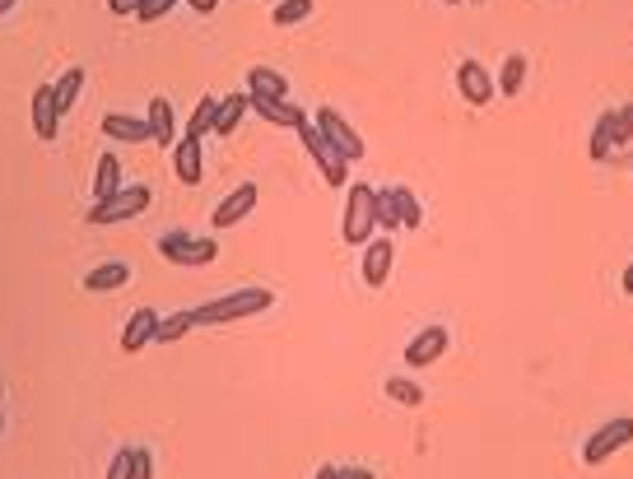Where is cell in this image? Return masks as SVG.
<instances>
[{
    "instance_id": "obj_36",
    "label": "cell",
    "mask_w": 633,
    "mask_h": 479,
    "mask_svg": "<svg viewBox=\"0 0 633 479\" xmlns=\"http://www.w3.org/2000/svg\"><path fill=\"white\" fill-rule=\"evenodd\" d=\"M336 479H373L368 466H336Z\"/></svg>"
},
{
    "instance_id": "obj_23",
    "label": "cell",
    "mask_w": 633,
    "mask_h": 479,
    "mask_svg": "<svg viewBox=\"0 0 633 479\" xmlns=\"http://www.w3.org/2000/svg\"><path fill=\"white\" fill-rule=\"evenodd\" d=\"M522 80H526V56L522 52H508L503 56V70H499V94L512 98V94H522Z\"/></svg>"
},
{
    "instance_id": "obj_13",
    "label": "cell",
    "mask_w": 633,
    "mask_h": 479,
    "mask_svg": "<svg viewBox=\"0 0 633 479\" xmlns=\"http://www.w3.org/2000/svg\"><path fill=\"white\" fill-rule=\"evenodd\" d=\"M154 335H159V312L154 307H135L122 331V354H140L145 345H154Z\"/></svg>"
},
{
    "instance_id": "obj_3",
    "label": "cell",
    "mask_w": 633,
    "mask_h": 479,
    "mask_svg": "<svg viewBox=\"0 0 633 479\" xmlns=\"http://www.w3.org/2000/svg\"><path fill=\"white\" fill-rule=\"evenodd\" d=\"M298 131V140H303V149L312 154V163L322 168V177H326V187H350V159L340 154L331 140H326L322 131H317V121H303V126H294Z\"/></svg>"
},
{
    "instance_id": "obj_42",
    "label": "cell",
    "mask_w": 633,
    "mask_h": 479,
    "mask_svg": "<svg viewBox=\"0 0 633 479\" xmlns=\"http://www.w3.org/2000/svg\"><path fill=\"white\" fill-rule=\"evenodd\" d=\"M0 396H5V391H0Z\"/></svg>"
},
{
    "instance_id": "obj_10",
    "label": "cell",
    "mask_w": 633,
    "mask_h": 479,
    "mask_svg": "<svg viewBox=\"0 0 633 479\" xmlns=\"http://www.w3.org/2000/svg\"><path fill=\"white\" fill-rule=\"evenodd\" d=\"M447 354V326H424V331L405 345V363L410 368H429V363H438Z\"/></svg>"
},
{
    "instance_id": "obj_38",
    "label": "cell",
    "mask_w": 633,
    "mask_h": 479,
    "mask_svg": "<svg viewBox=\"0 0 633 479\" xmlns=\"http://www.w3.org/2000/svg\"><path fill=\"white\" fill-rule=\"evenodd\" d=\"M620 284H624V293H633V261H629V270H624V280H620Z\"/></svg>"
},
{
    "instance_id": "obj_43",
    "label": "cell",
    "mask_w": 633,
    "mask_h": 479,
    "mask_svg": "<svg viewBox=\"0 0 633 479\" xmlns=\"http://www.w3.org/2000/svg\"><path fill=\"white\" fill-rule=\"evenodd\" d=\"M475 5H480V0H475Z\"/></svg>"
},
{
    "instance_id": "obj_26",
    "label": "cell",
    "mask_w": 633,
    "mask_h": 479,
    "mask_svg": "<svg viewBox=\"0 0 633 479\" xmlns=\"http://www.w3.org/2000/svg\"><path fill=\"white\" fill-rule=\"evenodd\" d=\"M373 214H378V228L387 233V238L401 228V210H396V196H391V187L373 191Z\"/></svg>"
},
{
    "instance_id": "obj_33",
    "label": "cell",
    "mask_w": 633,
    "mask_h": 479,
    "mask_svg": "<svg viewBox=\"0 0 633 479\" xmlns=\"http://www.w3.org/2000/svg\"><path fill=\"white\" fill-rule=\"evenodd\" d=\"M108 479H135V466H131V447H122V452L112 456Z\"/></svg>"
},
{
    "instance_id": "obj_5",
    "label": "cell",
    "mask_w": 633,
    "mask_h": 479,
    "mask_svg": "<svg viewBox=\"0 0 633 479\" xmlns=\"http://www.w3.org/2000/svg\"><path fill=\"white\" fill-rule=\"evenodd\" d=\"M149 200H154V191L145 187V182H131V187H122L117 196L108 200H94L89 205V224H126V219H135V214L149 210Z\"/></svg>"
},
{
    "instance_id": "obj_19",
    "label": "cell",
    "mask_w": 633,
    "mask_h": 479,
    "mask_svg": "<svg viewBox=\"0 0 633 479\" xmlns=\"http://www.w3.org/2000/svg\"><path fill=\"white\" fill-rule=\"evenodd\" d=\"M247 112H252V94H229L224 103H219V112H215V131H210V135H233L238 126H243Z\"/></svg>"
},
{
    "instance_id": "obj_15",
    "label": "cell",
    "mask_w": 633,
    "mask_h": 479,
    "mask_svg": "<svg viewBox=\"0 0 633 479\" xmlns=\"http://www.w3.org/2000/svg\"><path fill=\"white\" fill-rule=\"evenodd\" d=\"M145 121H149V135H154V145H163V149H173L182 135H177V117H173V103L168 98H154L149 103V112H145Z\"/></svg>"
},
{
    "instance_id": "obj_18",
    "label": "cell",
    "mask_w": 633,
    "mask_h": 479,
    "mask_svg": "<svg viewBox=\"0 0 633 479\" xmlns=\"http://www.w3.org/2000/svg\"><path fill=\"white\" fill-rule=\"evenodd\" d=\"M247 94L252 98H289V80L270 66H252L247 70Z\"/></svg>"
},
{
    "instance_id": "obj_16",
    "label": "cell",
    "mask_w": 633,
    "mask_h": 479,
    "mask_svg": "<svg viewBox=\"0 0 633 479\" xmlns=\"http://www.w3.org/2000/svg\"><path fill=\"white\" fill-rule=\"evenodd\" d=\"M252 112L261 121H270V126H289V131L308 121V112H303V107H294L289 98H252Z\"/></svg>"
},
{
    "instance_id": "obj_27",
    "label": "cell",
    "mask_w": 633,
    "mask_h": 479,
    "mask_svg": "<svg viewBox=\"0 0 633 479\" xmlns=\"http://www.w3.org/2000/svg\"><path fill=\"white\" fill-rule=\"evenodd\" d=\"M382 391H387L396 405H410V410H415V405H424V386L410 382V377H387V386H382Z\"/></svg>"
},
{
    "instance_id": "obj_8",
    "label": "cell",
    "mask_w": 633,
    "mask_h": 479,
    "mask_svg": "<svg viewBox=\"0 0 633 479\" xmlns=\"http://www.w3.org/2000/svg\"><path fill=\"white\" fill-rule=\"evenodd\" d=\"M457 89H461V98H466L471 107H489V103H494V94H499L494 75H489L480 61H461V66H457Z\"/></svg>"
},
{
    "instance_id": "obj_9",
    "label": "cell",
    "mask_w": 633,
    "mask_h": 479,
    "mask_svg": "<svg viewBox=\"0 0 633 479\" xmlns=\"http://www.w3.org/2000/svg\"><path fill=\"white\" fill-rule=\"evenodd\" d=\"M256 196H261V187L256 182H243V187H233L229 196L215 205V214H210V224L215 228H233V224H243L247 214L256 210Z\"/></svg>"
},
{
    "instance_id": "obj_2",
    "label": "cell",
    "mask_w": 633,
    "mask_h": 479,
    "mask_svg": "<svg viewBox=\"0 0 633 479\" xmlns=\"http://www.w3.org/2000/svg\"><path fill=\"white\" fill-rule=\"evenodd\" d=\"M373 228H378V214H373V187H368V182H354V187H345L340 238L350 242V247H368V242H373Z\"/></svg>"
},
{
    "instance_id": "obj_40",
    "label": "cell",
    "mask_w": 633,
    "mask_h": 479,
    "mask_svg": "<svg viewBox=\"0 0 633 479\" xmlns=\"http://www.w3.org/2000/svg\"><path fill=\"white\" fill-rule=\"evenodd\" d=\"M14 5H19V0H0V14H10Z\"/></svg>"
},
{
    "instance_id": "obj_20",
    "label": "cell",
    "mask_w": 633,
    "mask_h": 479,
    "mask_svg": "<svg viewBox=\"0 0 633 479\" xmlns=\"http://www.w3.org/2000/svg\"><path fill=\"white\" fill-rule=\"evenodd\" d=\"M126 280H131V266H126V261H108V266H94L89 275H84V289L89 293H112V289H122Z\"/></svg>"
},
{
    "instance_id": "obj_4",
    "label": "cell",
    "mask_w": 633,
    "mask_h": 479,
    "mask_svg": "<svg viewBox=\"0 0 633 479\" xmlns=\"http://www.w3.org/2000/svg\"><path fill=\"white\" fill-rule=\"evenodd\" d=\"M163 261H173V266H210L219 256V242L215 238H191L182 228H163L159 238H154Z\"/></svg>"
},
{
    "instance_id": "obj_17",
    "label": "cell",
    "mask_w": 633,
    "mask_h": 479,
    "mask_svg": "<svg viewBox=\"0 0 633 479\" xmlns=\"http://www.w3.org/2000/svg\"><path fill=\"white\" fill-rule=\"evenodd\" d=\"M103 135H112V140H131V145L154 140V135H149V121L145 117H126V112H108V117H103Z\"/></svg>"
},
{
    "instance_id": "obj_7",
    "label": "cell",
    "mask_w": 633,
    "mask_h": 479,
    "mask_svg": "<svg viewBox=\"0 0 633 479\" xmlns=\"http://www.w3.org/2000/svg\"><path fill=\"white\" fill-rule=\"evenodd\" d=\"M317 131L326 135V140H331V145L340 149V154H345V159H364V135L354 131L350 121L340 117L336 107H317Z\"/></svg>"
},
{
    "instance_id": "obj_11",
    "label": "cell",
    "mask_w": 633,
    "mask_h": 479,
    "mask_svg": "<svg viewBox=\"0 0 633 479\" xmlns=\"http://www.w3.org/2000/svg\"><path fill=\"white\" fill-rule=\"evenodd\" d=\"M173 173L177 182H187V187H201L205 182V154H201V140H191V135H182L173 145Z\"/></svg>"
},
{
    "instance_id": "obj_28",
    "label": "cell",
    "mask_w": 633,
    "mask_h": 479,
    "mask_svg": "<svg viewBox=\"0 0 633 479\" xmlns=\"http://www.w3.org/2000/svg\"><path fill=\"white\" fill-rule=\"evenodd\" d=\"M391 196H396V210H401V228L424 224V205L415 200V191H410V187H391Z\"/></svg>"
},
{
    "instance_id": "obj_6",
    "label": "cell",
    "mask_w": 633,
    "mask_h": 479,
    "mask_svg": "<svg viewBox=\"0 0 633 479\" xmlns=\"http://www.w3.org/2000/svg\"><path fill=\"white\" fill-rule=\"evenodd\" d=\"M633 442V414H620V419H610V424H601L587 438V447H582V466H606L615 452H624Z\"/></svg>"
},
{
    "instance_id": "obj_37",
    "label": "cell",
    "mask_w": 633,
    "mask_h": 479,
    "mask_svg": "<svg viewBox=\"0 0 633 479\" xmlns=\"http://www.w3.org/2000/svg\"><path fill=\"white\" fill-rule=\"evenodd\" d=\"M187 5H191V10H196V14H215V5H219V0H187Z\"/></svg>"
},
{
    "instance_id": "obj_12",
    "label": "cell",
    "mask_w": 633,
    "mask_h": 479,
    "mask_svg": "<svg viewBox=\"0 0 633 479\" xmlns=\"http://www.w3.org/2000/svg\"><path fill=\"white\" fill-rule=\"evenodd\" d=\"M391 266H396V242L378 238L364 247V284L368 289H382L391 280Z\"/></svg>"
},
{
    "instance_id": "obj_25",
    "label": "cell",
    "mask_w": 633,
    "mask_h": 479,
    "mask_svg": "<svg viewBox=\"0 0 633 479\" xmlns=\"http://www.w3.org/2000/svg\"><path fill=\"white\" fill-rule=\"evenodd\" d=\"M215 112H219V98L205 94L201 103H196V112H191V121H187V135H191V140H205V131H215Z\"/></svg>"
},
{
    "instance_id": "obj_39",
    "label": "cell",
    "mask_w": 633,
    "mask_h": 479,
    "mask_svg": "<svg viewBox=\"0 0 633 479\" xmlns=\"http://www.w3.org/2000/svg\"><path fill=\"white\" fill-rule=\"evenodd\" d=\"M317 479H336V466H322V470H317Z\"/></svg>"
},
{
    "instance_id": "obj_14",
    "label": "cell",
    "mask_w": 633,
    "mask_h": 479,
    "mask_svg": "<svg viewBox=\"0 0 633 479\" xmlns=\"http://www.w3.org/2000/svg\"><path fill=\"white\" fill-rule=\"evenodd\" d=\"M56 126H61L56 89L52 84H38V89H33V131H38V140H56Z\"/></svg>"
},
{
    "instance_id": "obj_22",
    "label": "cell",
    "mask_w": 633,
    "mask_h": 479,
    "mask_svg": "<svg viewBox=\"0 0 633 479\" xmlns=\"http://www.w3.org/2000/svg\"><path fill=\"white\" fill-rule=\"evenodd\" d=\"M587 154H592V163H606L610 154H615V107L596 117V131H592V145H587Z\"/></svg>"
},
{
    "instance_id": "obj_21",
    "label": "cell",
    "mask_w": 633,
    "mask_h": 479,
    "mask_svg": "<svg viewBox=\"0 0 633 479\" xmlns=\"http://www.w3.org/2000/svg\"><path fill=\"white\" fill-rule=\"evenodd\" d=\"M122 191V163L117 154H98V168H94V200H108Z\"/></svg>"
},
{
    "instance_id": "obj_32",
    "label": "cell",
    "mask_w": 633,
    "mask_h": 479,
    "mask_svg": "<svg viewBox=\"0 0 633 479\" xmlns=\"http://www.w3.org/2000/svg\"><path fill=\"white\" fill-rule=\"evenodd\" d=\"M173 5H177V0H145V5H140V14H135V19H140V24H154V19H168V14H173Z\"/></svg>"
},
{
    "instance_id": "obj_30",
    "label": "cell",
    "mask_w": 633,
    "mask_h": 479,
    "mask_svg": "<svg viewBox=\"0 0 633 479\" xmlns=\"http://www.w3.org/2000/svg\"><path fill=\"white\" fill-rule=\"evenodd\" d=\"M308 14H312V0H280V5H275V14H270V19H275V24H280V28H294V24H303Z\"/></svg>"
},
{
    "instance_id": "obj_29",
    "label": "cell",
    "mask_w": 633,
    "mask_h": 479,
    "mask_svg": "<svg viewBox=\"0 0 633 479\" xmlns=\"http://www.w3.org/2000/svg\"><path fill=\"white\" fill-rule=\"evenodd\" d=\"M191 326H196V317H191V312H173L168 321L159 317V335H154V345H173V340H182V335L191 331Z\"/></svg>"
},
{
    "instance_id": "obj_44",
    "label": "cell",
    "mask_w": 633,
    "mask_h": 479,
    "mask_svg": "<svg viewBox=\"0 0 633 479\" xmlns=\"http://www.w3.org/2000/svg\"><path fill=\"white\" fill-rule=\"evenodd\" d=\"M0 428H5V424H0Z\"/></svg>"
},
{
    "instance_id": "obj_41",
    "label": "cell",
    "mask_w": 633,
    "mask_h": 479,
    "mask_svg": "<svg viewBox=\"0 0 633 479\" xmlns=\"http://www.w3.org/2000/svg\"><path fill=\"white\" fill-rule=\"evenodd\" d=\"M443 5H461V0H443Z\"/></svg>"
},
{
    "instance_id": "obj_34",
    "label": "cell",
    "mask_w": 633,
    "mask_h": 479,
    "mask_svg": "<svg viewBox=\"0 0 633 479\" xmlns=\"http://www.w3.org/2000/svg\"><path fill=\"white\" fill-rule=\"evenodd\" d=\"M131 466H135V479H154V456L145 447H135L131 452Z\"/></svg>"
},
{
    "instance_id": "obj_35",
    "label": "cell",
    "mask_w": 633,
    "mask_h": 479,
    "mask_svg": "<svg viewBox=\"0 0 633 479\" xmlns=\"http://www.w3.org/2000/svg\"><path fill=\"white\" fill-rule=\"evenodd\" d=\"M140 5H145V0H108V10L117 14V19H135V14H140Z\"/></svg>"
},
{
    "instance_id": "obj_1",
    "label": "cell",
    "mask_w": 633,
    "mask_h": 479,
    "mask_svg": "<svg viewBox=\"0 0 633 479\" xmlns=\"http://www.w3.org/2000/svg\"><path fill=\"white\" fill-rule=\"evenodd\" d=\"M270 303H275L270 289H233V293H224V298H210L205 307H191V317H196V326H224V321L256 317V312H266Z\"/></svg>"
},
{
    "instance_id": "obj_24",
    "label": "cell",
    "mask_w": 633,
    "mask_h": 479,
    "mask_svg": "<svg viewBox=\"0 0 633 479\" xmlns=\"http://www.w3.org/2000/svg\"><path fill=\"white\" fill-rule=\"evenodd\" d=\"M52 89H56V107H61V117H66L70 107L80 103V89H84V70H80V66H70L66 75H61V80L52 84Z\"/></svg>"
},
{
    "instance_id": "obj_31",
    "label": "cell",
    "mask_w": 633,
    "mask_h": 479,
    "mask_svg": "<svg viewBox=\"0 0 633 479\" xmlns=\"http://www.w3.org/2000/svg\"><path fill=\"white\" fill-rule=\"evenodd\" d=\"M633 140V103L615 107V149H624Z\"/></svg>"
}]
</instances>
